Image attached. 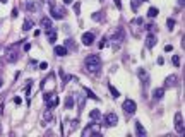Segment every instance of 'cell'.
Instances as JSON below:
<instances>
[{"label":"cell","instance_id":"8","mask_svg":"<svg viewBox=\"0 0 185 137\" xmlns=\"http://www.w3.org/2000/svg\"><path fill=\"white\" fill-rule=\"evenodd\" d=\"M116 123H118V116L113 113V111H110L105 115V125H108V127H115Z\"/></svg>","mask_w":185,"mask_h":137},{"label":"cell","instance_id":"32","mask_svg":"<svg viewBox=\"0 0 185 137\" xmlns=\"http://www.w3.org/2000/svg\"><path fill=\"white\" fill-rule=\"evenodd\" d=\"M40 68H43V70H45V68H48V63H46V62H41V63H40Z\"/></svg>","mask_w":185,"mask_h":137},{"label":"cell","instance_id":"29","mask_svg":"<svg viewBox=\"0 0 185 137\" xmlns=\"http://www.w3.org/2000/svg\"><path fill=\"white\" fill-rule=\"evenodd\" d=\"M72 105H74V98L70 96V98H69V99H67V103H65V106H67V108H70Z\"/></svg>","mask_w":185,"mask_h":137},{"label":"cell","instance_id":"25","mask_svg":"<svg viewBox=\"0 0 185 137\" xmlns=\"http://www.w3.org/2000/svg\"><path fill=\"white\" fill-rule=\"evenodd\" d=\"M173 65H175V67L180 65V57H178V55H173Z\"/></svg>","mask_w":185,"mask_h":137},{"label":"cell","instance_id":"30","mask_svg":"<svg viewBox=\"0 0 185 137\" xmlns=\"http://www.w3.org/2000/svg\"><path fill=\"white\" fill-rule=\"evenodd\" d=\"M14 103H15V105H21V103H22V99H21L19 96H15V98H14Z\"/></svg>","mask_w":185,"mask_h":137},{"label":"cell","instance_id":"4","mask_svg":"<svg viewBox=\"0 0 185 137\" xmlns=\"http://www.w3.org/2000/svg\"><path fill=\"white\" fill-rule=\"evenodd\" d=\"M175 130H177L178 134H184V116H182V113L178 111V113H175Z\"/></svg>","mask_w":185,"mask_h":137},{"label":"cell","instance_id":"9","mask_svg":"<svg viewBox=\"0 0 185 137\" xmlns=\"http://www.w3.org/2000/svg\"><path fill=\"white\" fill-rule=\"evenodd\" d=\"M93 41H94V34L93 33H84L82 34V45L89 46V45H93Z\"/></svg>","mask_w":185,"mask_h":137},{"label":"cell","instance_id":"37","mask_svg":"<svg viewBox=\"0 0 185 137\" xmlns=\"http://www.w3.org/2000/svg\"><path fill=\"white\" fill-rule=\"evenodd\" d=\"M115 4H116V7H122V2L120 0H115Z\"/></svg>","mask_w":185,"mask_h":137},{"label":"cell","instance_id":"26","mask_svg":"<svg viewBox=\"0 0 185 137\" xmlns=\"http://www.w3.org/2000/svg\"><path fill=\"white\" fill-rule=\"evenodd\" d=\"M139 77H142L144 81H147V74H146V70H144V68H141V70H139Z\"/></svg>","mask_w":185,"mask_h":137},{"label":"cell","instance_id":"40","mask_svg":"<svg viewBox=\"0 0 185 137\" xmlns=\"http://www.w3.org/2000/svg\"><path fill=\"white\" fill-rule=\"evenodd\" d=\"M2 84H4V82H2V79H0V88H2Z\"/></svg>","mask_w":185,"mask_h":137},{"label":"cell","instance_id":"10","mask_svg":"<svg viewBox=\"0 0 185 137\" xmlns=\"http://www.w3.org/2000/svg\"><path fill=\"white\" fill-rule=\"evenodd\" d=\"M123 40V29H116L115 34H111V43L115 41V43H120Z\"/></svg>","mask_w":185,"mask_h":137},{"label":"cell","instance_id":"19","mask_svg":"<svg viewBox=\"0 0 185 137\" xmlns=\"http://www.w3.org/2000/svg\"><path fill=\"white\" fill-rule=\"evenodd\" d=\"M175 82H177V75H170L166 79V86H175Z\"/></svg>","mask_w":185,"mask_h":137},{"label":"cell","instance_id":"13","mask_svg":"<svg viewBox=\"0 0 185 137\" xmlns=\"http://www.w3.org/2000/svg\"><path fill=\"white\" fill-rule=\"evenodd\" d=\"M55 55H58V57H65V55H67V48H65V46H55Z\"/></svg>","mask_w":185,"mask_h":137},{"label":"cell","instance_id":"15","mask_svg":"<svg viewBox=\"0 0 185 137\" xmlns=\"http://www.w3.org/2000/svg\"><path fill=\"white\" fill-rule=\"evenodd\" d=\"M163 94H164V89L163 88H158V89H154V91H153V96H154L156 99H161V98H163Z\"/></svg>","mask_w":185,"mask_h":137},{"label":"cell","instance_id":"23","mask_svg":"<svg viewBox=\"0 0 185 137\" xmlns=\"http://www.w3.org/2000/svg\"><path fill=\"white\" fill-rule=\"evenodd\" d=\"M26 9L27 10H38V5L33 4V2H29V4H26Z\"/></svg>","mask_w":185,"mask_h":137},{"label":"cell","instance_id":"20","mask_svg":"<svg viewBox=\"0 0 185 137\" xmlns=\"http://www.w3.org/2000/svg\"><path fill=\"white\" fill-rule=\"evenodd\" d=\"M89 118H91V120H96V118H100V110H93V111L89 113Z\"/></svg>","mask_w":185,"mask_h":137},{"label":"cell","instance_id":"34","mask_svg":"<svg viewBox=\"0 0 185 137\" xmlns=\"http://www.w3.org/2000/svg\"><path fill=\"white\" fill-rule=\"evenodd\" d=\"M147 29H149V33H153V31L156 29V26H153V24H149V26H147Z\"/></svg>","mask_w":185,"mask_h":137},{"label":"cell","instance_id":"2","mask_svg":"<svg viewBox=\"0 0 185 137\" xmlns=\"http://www.w3.org/2000/svg\"><path fill=\"white\" fill-rule=\"evenodd\" d=\"M101 132V125L100 123H89L86 129L82 130V136L84 137H89V136H98Z\"/></svg>","mask_w":185,"mask_h":137},{"label":"cell","instance_id":"18","mask_svg":"<svg viewBox=\"0 0 185 137\" xmlns=\"http://www.w3.org/2000/svg\"><path fill=\"white\" fill-rule=\"evenodd\" d=\"M48 40H50V43H55V40H57V33L53 29H48Z\"/></svg>","mask_w":185,"mask_h":137},{"label":"cell","instance_id":"3","mask_svg":"<svg viewBox=\"0 0 185 137\" xmlns=\"http://www.w3.org/2000/svg\"><path fill=\"white\" fill-rule=\"evenodd\" d=\"M122 108H123V111H125V115L127 116H132L134 113H136L137 105H136V101H132V99H125L123 105H122Z\"/></svg>","mask_w":185,"mask_h":137},{"label":"cell","instance_id":"6","mask_svg":"<svg viewBox=\"0 0 185 137\" xmlns=\"http://www.w3.org/2000/svg\"><path fill=\"white\" fill-rule=\"evenodd\" d=\"M50 14H52L53 19H63V17H65V9H63V7L53 5L52 7V10H50Z\"/></svg>","mask_w":185,"mask_h":137},{"label":"cell","instance_id":"39","mask_svg":"<svg viewBox=\"0 0 185 137\" xmlns=\"http://www.w3.org/2000/svg\"><path fill=\"white\" fill-rule=\"evenodd\" d=\"M0 2H2V4H7V2H9V0H0Z\"/></svg>","mask_w":185,"mask_h":137},{"label":"cell","instance_id":"38","mask_svg":"<svg viewBox=\"0 0 185 137\" xmlns=\"http://www.w3.org/2000/svg\"><path fill=\"white\" fill-rule=\"evenodd\" d=\"M72 2H74V0H63V4H67V5L69 4H72Z\"/></svg>","mask_w":185,"mask_h":137},{"label":"cell","instance_id":"12","mask_svg":"<svg viewBox=\"0 0 185 137\" xmlns=\"http://www.w3.org/2000/svg\"><path fill=\"white\" fill-rule=\"evenodd\" d=\"M146 45H147V48H153V46H156V36L151 33L149 36H147V40H146Z\"/></svg>","mask_w":185,"mask_h":137},{"label":"cell","instance_id":"22","mask_svg":"<svg viewBox=\"0 0 185 137\" xmlns=\"http://www.w3.org/2000/svg\"><path fill=\"white\" fill-rule=\"evenodd\" d=\"M84 91H86V94H88L89 98H93V99H98V96H96V94H94V93H93V91H91L89 88H84Z\"/></svg>","mask_w":185,"mask_h":137},{"label":"cell","instance_id":"1","mask_svg":"<svg viewBox=\"0 0 185 137\" xmlns=\"http://www.w3.org/2000/svg\"><path fill=\"white\" fill-rule=\"evenodd\" d=\"M100 67H101V58L98 55H89V57H86V68H88L91 74L100 72Z\"/></svg>","mask_w":185,"mask_h":137},{"label":"cell","instance_id":"16","mask_svg":"<svg viewBox=\"0 0 185 137\" xmlns=\"http://www.w3.org/2000/svg\"><path fill=\"white\" fill-rule=\"evenodd\" d=\"M33 26H34L33 21H31V19H26V21H24V24H22V29H24V31H29Z\"/></svg>","mask_w":185,"mask_h":137},{"label":"cell","instance_id":"31","mask_svg":"<svg viewBox=\"0 0 185 137\" xmlns=\"http://www.w3.org/2000/svg\"><path fill=\"white\" fill-rule=\"evenodd\" d=\"M105 41H106V38H103V40L100 41V50H101V48H105V45H106V43H105Z\"/></svg>","mask_w":185,"mask_h":137},{"label":"cell","instance_id":"14","mask_svg":"<svg viewBox=\"0 0 185 137\" xmlns=\"http://www.w3.org/2000/svg\"><path fill=\"white\" fill-rule=\"evenodd\" d=\"M136 134L137 136H146V130H144L142 123L141 122H136Z\"/></svg>","mask_w":185,"mask_h":137},{"label":"cell","instance_id":"17","mask_svg":"<svg viewBox=\"0 0 185 137\" xmlns=\"http://www.w3.org/2000/svg\"><path fill=\"white\" fill-rule=\"evenodd\" d=\"M52 118H53V115H52V108H48L46 111L43 113V120H45V122H50Z\"/></svg>","mask_w":185,"mask_h":137},{"label":"cell","instance_id":"24","mask_svg":"<svg viewBox=\"0 0 185 137\" xmlns=\"http://www.w3.org/2000/svg\"><path fill=\"white\" fill-rule=\"evenodd\" d=\"M108 88H110V91H111V94H113V98H118V96H120V94H118V91H116V89L113 88V84H110Z\"/></svg>","mask_w":185,"mask_h":137},{"label":"cell","instance_id":"35","mask_svg":"<svg viewBox=\"0 0 185 137\" xmlns=\"http://www.w3.org/2000/svg\"><path fill=\"white\" fill-rule=\"evenodd\" d=\"M10 15H12V17H17V9H14V10H12V14H10Z\"/></svg>","mask_w":185,"mask_h":137},{"label":"cell","instance_id":"27","mask_svg":"<svg viewBox=\"0 0 185 137\" xmlns=\"http://www.w3.org/2000/svg\"><path fill=\"white\" fill-rule=\"evenodd\" d=\"M166 26H168V29H173V26H175V21L168 19V21H166Z\"/></svg>","mask_w":185,"mask_h":137},{"label":"cell","instance_id":"7","mask_svg":"<svg viewBox=\"0 0 185 137\" xmlns=\"http://www.w3.org/2000/svg\"><path fill=\"white\" fill-rule=\"evenodd\" d=\"M15 50H17V45H12V46L7 48V52H5V53H7V62H10V63H12V62L17 60V57H19V55H17Z\"/></svg>","mask_w":185,"mask_h":137},{"label":"cell","instance_id":"21","mask_svg":"<svg viewBox=\"0 0 185 137\" xmlns=\"http://www.w3.org/2000/svg\"><path fill=\"white\" fill-rule=\"evenodd\" d=\"M147 15H149V17H156V15H158V9H156V7H151L149 10H147Z\"/></svg>","mask_w":185,"mask_h":137},{"label":"cell","instance_id":"11","mask_svg":"<svg viewBox=\"0 0 185 137\" xmlns=\"http://www.w3.org/2000/svg\"><path fill=\"white\" fill-rule=\"evenodd\" d=\"M40 24H41V27H43L45 31H48V29H52V21H50V17H43Z\"/></svg>","mask_w":185,"mask_h":137},{"label":"cell","instance_id":"5","mask_svg":"<svg viewBox=\"0 0 185 137\" xmlns=\"http://www.w3.org/2000/svg\"><path fill=\"white\" fill-rule=\"evenodd\" d=\"M45 103H46L48 108H53V106L58 105V96L55 94V93H48V94L45 96Z\"/></svg>","mask_w":185,"mask_h":137},{"label":"cell","instance_id":"28","mask_svg":"<svg viewBox=\"0 0 185 137\" xmlns=\"http://www.w3.org/2000/svg\"><path fill=\"white\" fill-rule=\"evenodd\" d=\"M77 123H79L77 120H72V123H70V132H74V130L77 129Z\"/></svg>","mask_w":185,"mask_h":137},{"label":"cell","instance_id":"41","mask_svg":"<svg viewBox=\"0 0 185 137\" xmlns=\"http://www.w3.org/2000/svg\"><path fill=\"white\" fill-rule=\"evenodd\" d=\"M141 2H144V0H141Z\"/></svg>","mask_w":185,"mask_h":137},{"label":"cell","instance_id":"33","mask_svg":"<svg viewBox=\"0 0 185 137\" xmlns=\"http://www.w3.org/2000/svg\"><path fill=\"white\" fill-rule=\"evenodd\" d=\"M171 50H173V46H171V45H166V46H164V52H171Z\"/></svg>","mask_w":185,"mask_h":137},{"label":"cell","instance_id":"36","mask_svg":"<svg viewBox=\"0 0 185 137\" xmlns=\"http://www.w3.org/2000/svg\"><path fill=\"white\" fill-rule=\"evenodd\" d=\"M24 50H26V52H27V50H31V45H29V43H26V45H24Z\"/></svg>","mask_w":185,"mask_h":137}]
</instances>
